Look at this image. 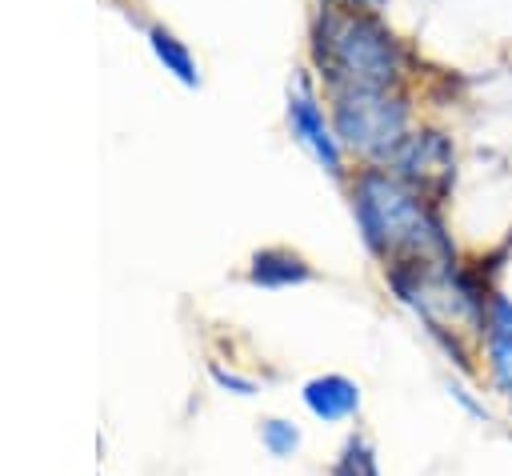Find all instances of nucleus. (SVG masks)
Masks as SVG:
<instances>
[{
  "mask_svg": "<svg viewBox=\"0 0 512 476\" xmlns=\"http://www.w3.org/2000/svg\"><path fill=\"white\" fill-rule=\"evenodd\" d=\"M356 220L368 248L392 268H444L456 264V248L444 236V224L420 192L400 176L368 168L356 180Z\"/></svg>",
  "mask_w": 512,
  "mask_h": 476,
  "instance_id": "f257e3e1",
  "label": "nucleus"
},
{
  "mask_svg": "<svg viewBox=\"0 0 512 476\" xmlns=\"http://www.w3.org/2000/svg\"><path fill=\"white\" fill-rule=\"evenodd\" d=\"M316 60L328 72V80L348 88H376L388 92L400 80L404 56L388 28H380L372 16L348 8V12H324L316 24Z\"/></svg>",
  "mask_w": 512,
  "mask_h": 476,
  "instance_id": "f03ea898",
  "label": "nucleus"
},
{
  "mask_svg": "<svg viewBox=\"0 0 512 476\" xmlns=\"http://www.w3.org/2000/svg\"><path fill=\"white\" fill-rule=\"evenodd\" d=\"M408 108L376 88H348L336 96V140L364 156H392L404 140Z\"/></svg>",
  "mask_w": 512,
  "mask_h": 476,
  "instance_id": "7ed1b4c3",
  "label": "nucleus"
},
{
  "mask_svg": "<svg viewBox=\"0 0 512 476\" xmlns=\"http://www.w3.org/2000/svg\"><path fill=\"white\" fill-rule=\"evenodd\" d=\"M392 164L400 172V180L428 196H444V188L452 184V148L440 132H412L400 140V148L392 152Z\"/></svg>",
  "mask_w": 512,
  "mask_h": 476,
  "instance_id": "20e7f679",
  "label": "nucleus"
},
{
  "mask_svg": "<svg viewBox=\"0 0 512 476\" xmlns=\"http://www.w3.org/2000/svg\"><path fill=\"white\" fill-rule=\"evenodd\" d=\"M480 348L488 360V380L500 396L512 400V296L496 292L484 304V324H480Z\"/></svg>",
  "mask_w": 512,
  "mask_h": 476,
  "instance_id": "39448f33",
  "label": "nucleus"
},
{
  "mask_svg": "<svg viewBox=\"0 0 512 476\" xmlns=\"http://www.w3.org/2000/svg\"><path fill=\"white\" fill-rule=\"evenodd\" d=\"M288 124H292V136L328 168V172H340V140H336V128L324 120L316 96L300 84L288 100Z\"/></svg>",
  "mask_w": 512,
  "mask_h": 476,
  "instance_id": "423d86ee",
  "label": "nucleus"
},
{
  "mask_svg": "<svg viewBox=\"0 0 512 476\" xmlns=\"http://www.w3.org/2000/svg\"><path fill=\"white\" fill-rule=\"evenodd\" d=\"M304 404L320 420H348L360 408V388L348 376H316L304 384Z\"/></svg>",
  "mask_w": 512,
  "mask_h": 476,
  "instance_id": "0eeeda50",
  "label": "nucleus"
},
{
  "mask_svg": "<svg viewBox=\"0 0 512 476\" xmlns=\"http://www.w3.org/2000/svg\"><path fill=\"white\" fill-rule=\"evenodd\" d=\"M252 284H264V288H284V284H304L312 280V268L296 256V252H284V248H264L252 256Z\"/></svg>",
  "mask_w": 512,
  "mask_h": 476,
  "instance_id": "6e6552de",
  "label": "nucleus"
},
{
  "mask_svg": "<svg viewBox=\"0 0 512 476\" xmlns=\"http://www.w3.org/2000/svg\"><path fill=\"white\" fill-rule=\"evenodd\" d=\"M148 44H152V52L160 56V64L180 80V84H200V72H196V60H192V52L168 32V28H148Z\"/></svg>",
  "mask_w": 512,
  "mask_h": 476,
  "instance_id": "1a4fd4ad",
  "label": "nucleus"
},
{
  "mask_svg": "<svg viewBox=\"0 0 512 476\" xmlns=\"http://www.w3.org/2000/svg\"><path fill=\"white\" fill-rule=\"evenodd\" d=\"M332 476H380V464H376L372 444L364 436H348V444H344Z\"/></svg>",
  "mask_w": 512,
  "mask_h": 476,
  "instance_id": "9d476101",
  "label": "nucleus"
},
{
  "mask_svg": "<svg viewBox=\"0 0 512 476\" xmlns=\"http://www.w3.org/2000/svg\"><path fill=\"white\" fill-rule=\"evenodd\" d=\"M260 436H264V444H268L272 456H288V452H296V444H300V432H296L288 420H264Z\"/></svg>",
  "mask_w": 512,
  "mask_h": 476,
  "instance_id": "9b49d317",
  "label": "nucleus"
},
{
  "mask_svg": "<svg viewBox=\"0 0 512 476\" xmlns=\"http://www.w3.org/2000/svg\"><path fill=\"white\" fill-rule=\"evenodd\" d=\"M348 4H352V8H356V4H360V8H376V4H384V0H348Z\"/></svg>",
  "mask_w": 512,
  "mask_h": 476,
  "instance_id": "f8f14e48",
  "label": "nucleus"
}]
</instances>
